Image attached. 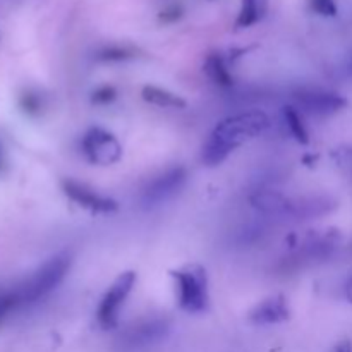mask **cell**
<instances>
[{
	"mask_svg": "<svg viewBox=\"0 0 352 352\" xmlns=\"http://www.w3.org/2000/svg\"><path fill=\"white\" fill-rule=\"evenodd\" d=\"M270 127V117L261 110H250L230 116L217 124L206 143L203 144L201 160L206 167L222 164L236 148L248 140L260 136Z\"/></svg>",
	"mask_w": 352,
	"mask_h": 352,
	"instance_id": "6da1fadb",
	"label": "cell"
},
{
	"mask_svg": "<svg viewBox=\"0 0 352 352\" xmlns=\"http://www.w3.org/2000/svg\"><path fill=\"white\" fill-rule=\"evenodd\" d=\"M182 14H184L182 7L179 6V3H174V6H168L167 9L162 10V12L158 14V19H160L162 23H165V24L177 23V21L182 17Z\"/></svg>",
	"mask_w": 352,
	"mask_h": 352,
	"instance_id": "7402d4cb",
	"label": "cell"
},
{
	"mask_svg": "<svg viewBox=\"0 0 352 352\" xmlns=\"http://www.w3.org/2000/svg\"><path fill=\"white\" fill-rule=\"evenodd\" d=\"M347 71H349L351 74H352V58H351V62H349V67H347Z\"/></svg>",
	"mask_w": 352,
	"mask_h": 352,
	"instance_id": "4316f807",
	"label": "cell"
},
{
	"mask_svg": "<svg viewBox=\"0 0 352 352\" xmlns=\"http://www.w3.org/2000/svg\"><path fill=\"white\" fill-rule=\"evenodd\" d=\"M296 102L301 105L311 116H333L347 107V100L342 95L333 91H325V89H299L294 95Z\"/></svg>",
	"mask_w": 352,
	"mask_h": 352,
	"instance_id": "52a82bcc",
	"label": "cell"
},
{
	"mask_svg": "<svg viewBox=\"0 0 352 352\" xmlns=\"http://www.w3.org/2000/svg\"><path fill=\"white\" fill-rule=\"evenodd\" d=\"M6 168V150H3V144L0 143V172Z\"/></svg>",
	"mask_w": 352,
	"mask_h": 352,
	"instance_id": "d4e9b609",
	"label": "cell"
},
{
	"mask_svg": "<svg viewBox=\"0 0 352 352\" xmlns=\"http://www.w3.org/2000/svg\"><path fill=\"white\" fill-rule=\"evenodd\" d=\"M284 119H285V124H287L289 131H291V134L294 136V140L301 144H308L309 143L308 129H306L305 122H302L298 110H296L294 107H285Z\"/></svg>",
	"mask_w": 352,
	"mask_h": 352,
	"instance_id": "2e32d148",
	"label": "cell"
},
{
	"mask_svg": "<svg viewBox=\"0 0 352 352\" xmlns=\"http://www.w3.org/2000/svg\"><path fill=\"white\" fill-rule=\"evenodd\" d=\"M268 9V0H241L239 14H237V28H251L260 23Z\"/></svg>",
	"mask_w": 352,
	"mask_h": 352,
	"instance_id": "5bb4252c",
	"label": "cell"
},
{
	"mask_svg": "<svg viewBox=\"0 0 352 352\" xmlns=\"http://www.w3.org/2000/svg\"><path fill=\"white\" fill-rule=\"evenodd\" d=\"M19 107L24 113H28V116L31 117H36L40 116L41 110H43V98H41V95H38L36 91L26 89V91L21 93Z\"/></svg>",
	"mask_w": 352,
	"mask_h": 352,
	"instance_id": "ac0fdd59",
	"label": "cell"
},
{
	"mask_svg": "<svg viewBox=\"0 0 352 352\" xmlns=\"http://www.w3.org/2000/svg\"><path fill=\"white\" fill-rule=\"evenodd\" d=\"M134 284H136V274L124 272L105 292V296L100 301L98 309H96V322L103 330H112L119 325L120 308L133 291Z\"/></svg>",
	"mask_w": 352,
	"mask_h": 352,
	"instance_id": "277c9868",
	"label": "cell"
},
{
	"mask_svg": "<svg viewBox=\"0 0 352 352\" xmlns=\"http://www.w3.org/2000/svg\"><path fill=\"white\" fill-rule=\"evenodd\" d=\"M72 258L69 253H58L48 261H45L30 278L17 285L23 298V305H33L40 301L45 296L50 294L58 284L65 278L69 268H71Z\"/></svg>",
	"mask_w": 352,
	"mask_h": 352,
	"instance_id": "7a4b0ae2",
	"label": "cell"
},
{
	"mask_svg": "<svg viewBox=\"0 0 352 352\" xmlns=\"http://www.w3.org/2000/svg\"><path fill=\"white\" fill-rule=\"evenodd\" d=\"M141 96H143L144 102L157 107H165V109H186V105H188L186 100L181 98L179 95H175V93L151 85L144 86V88L141 89Z\"/></svg>",
	"mask_w": 352,
	"mask_h": 352,
	"instance_id": "7c38bea8",
	"label": "cell"
},
{
	"mask_svg": "<svg viewBox=\"0 0 352 352\" xmlns=\"http://www.w3.org/2000/svg\"><path fill=\"white\" fill-rule=\"evenodd\" d=\"M23 298H21L19 289H7V291H0V323L14 313L16 309L23 308Z\"/></svg>",
	"mask_w": 352,
	"mask_h": 352,
	"instance_id": "e0dca14e",
	"label": "cell"
},
{
	"mask_svg": "<svg viewBox=\"0 0 352 352\" xmlns=\"http://www.w3.org/2000/svg\"><path fill=\"white\" fill-rule=\"evenodd\" d=\"M332 157L336 160L337 167H340L344 172L352 175V146L337 148V150H333Z\"/></svg>",
	"mask_w": 352,
	"mask_h": 352,
	"instance_id": "ffe728a7",
	"label": "cell"
},
{
	"mask_svg": "<svg viewBox=\"0 0 352 352\" xmlns=\"http://www.w3.org/2000/svg\"><path fill=\"white\" fill-rule=\"evenodd\" d=\"M309 7L313 12L323 17L337 16V2L336 0H309Z\"/></svg>",
	"mask_w": 352,
	"mask_h": 352,
	"instance_id": "44dd1931",
	"label": "cell"
},
{
	"mask_svg": "<svg viewBox=\"0 0 352 352\" xmlns=\"http://www.w3.org/2000/svg\"><path fill=\"white\" fill-rule=\"evenodd\" d=\"M332 352H352V342L351 340H340Z\"/></svg>",
	"mask_w": 352,
	"mask_h": 352,
	"instance_id": "603a6c76",
	"label": "cell"
},
{
	"mask_svg": "<svg viewBox=\"0 0 352 352\" xmlns=\"http://www.w3.org/2000/svg\"><path fill=\"white\" fill-rule=\"evenodd\" d=\"M203 71L206 72L210 79H212L215 85L222 86V88H230L234 85V78L230 74L229 67H227L226 58L220 54H210L206 57L205 65H203Z\"/></svg>",
	"mask_w": 352,
	"mask_h": 352,
	"instance_id": "4fadbf2b",
	"label": "cell"
},
{
	"mask_svg": "<svg viewBox=\"0 0 352 352\" xmlns=\"http://www.w3.org/2000/svg\"><path fill=\"white\" fill-rule=\"evenodd\" d=\"M60 186L64 195L71 201L78 203L79 206H82V208L89 210L93 213H112L119 208L116 199L100 195L95 189L86 186L85 182H78L74 179H64L60 182Z\"/></svg>",
	"mask_w": 352,
	"mask_h": 352,
	"instance_id": "ba28073f",
	"label": "cell"
},
{
	"mask_svg": "<svg viewBox=\"0 0 352 352\" xmlns=\"http://www.w3.org/2000/svg\"><path fill=\"white\" fill-rule=\"evenodd\" d=\"M116 98L117 89L110 85L100 86V88H96L95 91L91 93V103H95V105H109V103H112Z\"/></svg>",
	"mask_w": 352,
	"mask_h": 352,
	"instance_id": "d6986e66",
	"label": "cell"
},
{
	"mask_svg": "<svg viewBox=\"0 0 352 352\" xmlns=\"http://www.w3.org/2000/svg\"><path fill=\"white\" fill-rule=\"evenodd\" d=\"M81 150L85 157L95 165H113L122 157V146L110 131L91 127L82 136Z\"/></svg>",
	"mask_w": 352,
	"mask_h": 352,
	"instance_id": "5b68a950",
	"label": "cell"
},
{
	"mask_svg": "<svg viewBox=\"0 0 352 352\" xmlns=\"http://www.w3.org/2000/svg\"><path fill=\"white\" fill-rule=\"evenodd\" d=\"M188 181V170L184 167H172L158 177L151 179L141 191V205L144 208H153L168 201L174 195H177L184 188Z\"/></svg>",
	"mask_w": 352,
	"mask_h": 352,
	"instance_id": "8992f818",
	"label": "cell"
},
{
	"mask_svg": "<svg viewBox=\"0 0 352 352\" xmlns=\"http://www.w3.org/2000/svg\"><path fill=\"white\" fill-rule=\"evenodd\" d=\"M289 318H291V309L284 296L265 299L250 313V322L254 325H275V323L287 322Z\"/></svg>",
	"mask_w": 352,
	"mask_h": 352,
	"instance_id": "9c48e42d",
	"label": "cell"
},
{
	"mask_svg": "<svg viewBox=\"0 0 352 352\" xmlns=\"http://www.w3.org/2000/svg\"><path fill=\"white\" fill-rule=\"evenodd\" d=\"M346 299L352 305V275H351V278L347 280V284H346Z\"/></svg>",
	"mask_w": 352,
	"mask_h": 352,
	"instance_id": "cb8c5ba5",
	"label": "cell"
},
{
	"mask_svg": "<svg viewBox=\"0 0 352 352\" xmlns=\"http://www.w3.org/2000/svg\"><path fill=\"white\" fill-rule=\"evenodd\" d=\"M138 55V50L127 45H110V47H103L96 52L95 58L98 62H122L134 58Z\"/></svg>",
	"mask_w": 352,
	"mask_h": 352,
	"instance_id": "9a60e30c",
	"label": "cell"
},
{
	"mask_svg": "<svg viewBox=\"0 0 352 352\" xmlns=\"http://www.w3.org/2000/svg\"><path fill=\"white\" fill-rule=\"evenodd\" d=\"M251 205L261 213L270 217H294L296 203H292L287 196L272 189H261L251 195Z\"/></svg>",
	"mask_w": 352,
	"mask_h": 352,
	"instance_id": "30bf717a",
	"label": "cell"
},
{
	"mask_svg": "<svg viewBox=\"0 0 352 352\" xmlns=\"http://www.w3.org/2000/svg\"><path fill=\"white\" fill-rule=\"evenodd\" d=\"M168 332V323L162 318L146 320L143 323H138L136 327L129 330L124 337V344L129 346L131 349L134 347H146L150 344L158 342L164 339Z\"/></svg>",
	"mask_w": 352,
	"mask_h": 352,
	"instance_id": "8fae6325",
	"label": "cell"
},
{
	"mask_svg": "<svg viewBox=\"0 0 352 352\" xmlns=\"http://www.w3.org/2000/svg\"><path fill=\"white\" fill-rule=\"evenodd\" d=\"M179 292V306L188 313H201L208 308V278L205 268L191 265L172 272Z\"/></svg>",
	"mask_w": 352,
	"mask_h": 352,
	"instance_id": "3957f363",
	"label": "cell"
},
{
	"mask_svg": "<svg viewBox=\"0 0 352 352\" xmlns=\"http://www.w3.org/2000/svg\"><path fill=\"white\" fill-rule=\"evenodd\" d=\"M302 162L306 165H313V162H316V157L315 155H306V157H302Z\"/></svg>",
	"mask_w": 352,
	"mask_h": 352,
	"instance_id": "484cf974",
	"label": "cell"
}]
</instances>
